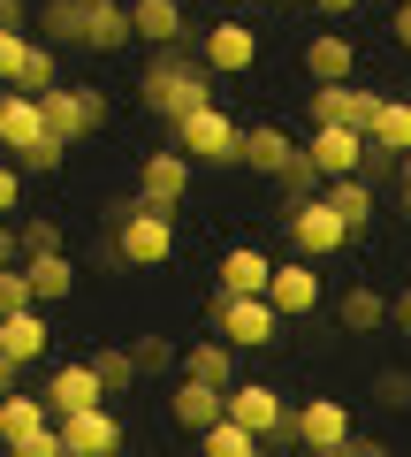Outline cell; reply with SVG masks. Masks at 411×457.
<instances>
[{
    "label": "cell",
    "mask_w": 411,
    "mask_h": 457,
    "mask_svg": "<svg viewBox=\"0 0 411 457\" xmlns=\"http://www.w3.org/2000/svg\"><path fill=\"white\" fill-rule=\"evenodd\" d=\"M267 275H275V260H267L259 245H236V252H221V282L214 290H267Z\"/></svg>",
    "instance_id": "28"
},
{
    "label": "cell",
    "mask_w": 411,
    "mask_h": 457,
    "mask_svg": "<svg viewBox=\"0 0 411 457\" xmlns=\"http://www.w3.org/2000/svg\"><path fill=\"white\" fill-rule=\"evenodd\" d=\"M168 137L191 153V168H236V161H244V130H236L214 99H206V107H191V114H176V122H168Z\"/></svg>",
    "instance_id": "3"
},
{
    "label": "cell",
    "mask_w": 411,
    "mask_h": 457,
    "mask_svg": "<svg viewBox=\"0 0 411 457\" xmlns=\"http://www.w3.org/2000/svg\"><path fill=\"white\" fill-rule=\"evenodd\" d=\"M198 442H206V457H259V435H251L244 420H229V411H221V420L206 427Z\"/></svg>",
    "instance_id": "31"
},
{
    "label": "cell",
    "mask_w": 411,
    "mask_h": 457,
    "mask_svg": "<svg viewBox=\"0 0 411 457\" xmlns=\"http://www.w3.org/2000/svg\"><path fill=\"white\" fill-rule=\"evenodd\" d=\"M221 411L229 420H244L259 442H275V435H290V404H282L267 381H229V396H221Z\"/></svg>",
    "instance_id": "10"
},
{
    "label": "cell",
    "mask_w": 411,
    "mask_h": 457,
    "mask_svg": "<svg viewBox=\"0 0 411 457\" xmlns=\"http://www.w3.org/2000/svg\"><path fill=\"white\" fill-rule=\"evenodd\" d=\"M374 396H381L389 411H404V404H411V374H404V366H389V374L374 381Z\"/></svg>",
    "instance_id": "38"
},
{
    "label": "cell",
    "mask_w": 411,
    "mask_h": 457,
    "mask_svg": "<svg viewBox=\"0 0 411 457\" xmlns=\"http://www.w3.org/2000/svg\"><path fill=\"white\" fill-rule=\"evenodd\" d=\"M84 404H107V381H99V366H92V359L53 366V374H46V411H53V420H69V411H84Z\"/></svg>",
    "instance_id": "17"
},
{
    "label": "cell",
    "mask_w": 411,
    "mask_h": 457,
    "mask_svg": "<svg viewBox=\"0 0 411 457\" xmlns=\"http://www.w3.org/2000/svg\"><path fill=\"white\" fill-rule=\"evenodd\" d=\"M16 237H23V252H53V245H62V228H53L46 213H31V221H23Z\"/></svg>",
    "instance_id": "40"
},
{
    "label": "cell",
    "mask_w": 411,
    "mask_h": 457,
    "mask_svg": "<svg viewBox=\"0 0 411 457\" xmlns=\"http://www.w3.org/2000/svg\"><path fill=\"white\" fill-rule=\"evenodd\" d=\"M62 427V457H107V450H122V420L107 404H84V411H69V420H53Z\"/></svg>",
    "instance_id": "11"
},
{
    "label": "cell",
    "mask_w": 411,
    "mask_h": 457,
    "mask_svg": "<svg viewBox=\"0 0 411 457\" xmlns=\"http://www.w3.org/2000/svg\"><path fill=\"white\" fill-rule=\"evenodd\" d=\"M221 396H229L221 381H198V374H183L176 389H168V420H176L183 435H206V427L221 420Z\"/></svg>",
    "instance_id": "18"
},
{
    "label": "cell",
    "mask_w": 411,
    "mask_h": 457,
    "mask_svg": "<svg viewBox=\"0 0 411 457\" xmlns=\"http://www.w3.org/2000/svg\"><path fill=\"white\" fill-rule=\"evenodd\" d=\"M38 137H46V114H38V92H23V84H0V153L16 161V153H31Z\"/></svg>",
    "instance_id": "13"
},
{
    "label": "cell",
    "mask_w": 411,
    "mask_h": 457,
    "mask_svg": "<svg viewBox=\"0 0 411 457\" xmlns=\"http://www.w3.org/2000/svg\"><path fill=\"white\" fill-rule=\"evenodd\" d=\"M0 442L16 457H62V427H53L46 396H16L0 389Z\"/></svg>",
    "instance_id": "5"
},
{
    "label": "cell",
    "mask_w": 411,
    "mask_h": 457,
    "mask_svg": "<svg viewBox=\"0 0 411 457\" xmlns=\"http://www.w3.org/2000/svg\"><path fill=\"white\" fill-rule=\"evenodd\" d=\"M183 374H198V381H221V389H229V381H236V343L221 336V328H214V336H198L191 351H183Z\"/></svg>",
    "instance_id": "25"
},
{
    "label": "cell",
    "mask_w": 411,
    "mask_h": 457,
    "mask_svg": "<svg viewBox=\"0 0 411 457\" xmlns=\"http://www.w3.org/2000/svg\"><path fill=\"white\" fill-rule=\"evenodd\" d=\"M290 245L305 252V260H335V252L350 245V228H343V213L328 206V198H305V206H290Z\"/></svg>",
    "instance_id": "7"
},
{
    "label": "cell",
    "mask_w": 411,
    "mask_h": 457,
    "mask_svg": "<svg viewBox=\"0 0 411 457\" xmlns=\"http://www.w3.org/2000/svg\"><path fill=\"white\" fill-rule=\"evenodd\" d=\"M23 305H38V297H31V275H23V260H16V267H0V320L23 312Z\"/></svg>",
    "instance_id": "37"
},
{
    "label": "cell",
    "mask_w": 411,
    "mask_h": 457,
    "mask_svg": "<svg viewBox=\"0 0 411 457\" xmlns=\"http://www.w3.org/2000/svg\"><path fill=\"white\" fill-rule=\"evenodd\" d=\"M396 206L411 213V153H396Z\"/></svg>",
    "instance_id": "41"
},
{
    "label": "cell",
    "mask_w": 411,
    "mask_h": 457,
    "mask_svg": "<svg viewBox=\"0 0 411 457\" xmlns=\"http://www.w3.org/2000/svg\"><path fill=\"white\" fill-rule=\"evenodd\" d=\"M130 31L145 46H183L191 23H183V0H130Z\"/></svg>",
    "instance_id": "22"
},
{
    "label": "cell",
    "mask_w": 411,
    "mask_h": 457,
    "mask_svg": "<svg viewBox=\"0 0 411 457\" xmlns=\"http://www.w3.org/2000/svg\"><path fill=\"white\" fill-rule=\"evenodd\" d=\"M244 8H267V0H244Z\"/></svg>",
    "instance_id": "48"
},
{
    "label": "cell",
    "mask_w": 411,
    "mask_h": 457,
    "mask_svg": "<svg viewBox=\"0 0 411 457\" xmlns=\"http://www.w3.org/2000/svg\"><path fill=\"white\" fill-rule=\"evenodd\" d=\"M38 31H46V46H84L77 0H46V8H38Z\"/></svg>",
    "instance_id": "32"
},
{
    "label": "cell",
    "mask_w": 411,
    "mask_h": 457,
    "mask_svg": "<svg viewBox=\"0 0 411 457\" xmlns=\"http://www.w3.org/2000/svg\"><path fill=\"white\" fill-rule=\"evenodd\" d=\"M389 320H404V328H411V282H404V290L389 297Z\"/></svg>",
    "instance_id": "44"
},
{
    "label": "cell",
    "mask_w": 411,
    "mask_h": 457,
    "mask_svg": "<svg viewBox=\"0 0 411 457\" xmlns=\"http://www.w3.org/2000/svg\"><path fill=\"white\" fill-rule=\"evenodd\" d=\"M305 153H313L320 176H358L366 168V130H350V122H313Z\"/></svg>",
    "instance_id": "15"
},
{
    "label": "cell",
    "mask_w": 411,
    "mask_h": 457,
    "mask_svg": "<svg viewBox=\"0 0 411 457\" xmlns=\"http://www.w3.org/2000/svg\"><path fill=\"white\" fill-rule=\"evenodd\" d=\"M374 107H381V92H358V84H313V92H305V114H313V122H350V130H366V122H374Z\"/></svg>",
    "instance_id": "16"
},
{
    "label": "cell",
    "mask_w": 411,
    "mask_h": 457,
    "mask_svg": "<svg viewBox=\"0 0 411 457\" xmlns=\"http://www.w3.org/2000/svg\"><path fill=\"white\" fill-rule=\"evenodd\" d=\"M16 260H23V237H16L8 221H0V267H16Z\"/></svg>",
    "instance_id": "42"
},
{
    "label": "cell",
    "mask_w": 411,
    "mask_h": 457,
    "mask_svg": "<svg viewBox=\"0 0 411 457\" xmlns=\"http://www.w3.org/2000/svg\"><path fill=\"white\" fill-rule=\"evenodd\" d=\"M115 260L122 267H160L168 252H176V213L168 206H145V198H130V206L115 213Z\"/></svg>",
    "instance_id": "4"
},
{
    "label": "cell",
    "mask_w": 411,
    "mask_h": 457,
    "mask_svg": "<svg viewBox=\"0 0 411 457\" xmlns=\"http://www.w3.org/2000/svg\"><path fill=\"white\" fill-rule=\"evenodd\" d=\"M16 206H23V168L8 161V153H0V221H8Z\"/></svg>",
    "instance_id": "39"
},
{
    "label": "cell",
    "mask_w": 411,
    "mask_h": 457,
    "mask_svg": "<svg viewBox=\"0 0 411 457\" xmlns=\"http://www.w3.org/2000/svg\"><path fill=\"white\" fill-rule=\"evenodd\" d=\"M290 442H305V450H343L350 442V411L335 404V396H305V404L290 411Z\"/></svg>",
    "instance_id": "12"
},
{
    "label": "cell",
    "mask_w": 411,
    "mask_h": 457,
    "mask_svg": "<svg viewBox=\"0 0 411 457\" xmlns=\"http://www.w3.org/2000/svg\"><path fill=\"white\" fill-rule=\"evenodd\" d=\"M320 198H328V206L343 213V228H350V237H366V228H374V213H381L374 176H328V183H320Z\"/></svg>",
    "instance_id": "20"
},
{
    "label": "cell",
    "mask_w": 411,
    "mask_h": 457,
    "mask_svg": "<svg viewBox=\"0 0 411 457\" xmlns=\"http://www.w3.org/2000/svg\"><path fill=\"white\" fill-rule=\"evenodd\" d=\"M16 84H23V92H46V84H62V62H53V46H46V38H31V54H23Z\"/></svg>",
    "instance_id": "35"
},
{
    "label": "cell",
    "mask_w": 411,
    "mask_h": 457,
    "mask_svg": "<svg viewBox=\"0 0 411 457\" xmlns=\"http://www.w3.org/2000/svg\"><path fill=\"white\" fill-rule=\"evenodd\" d=\"M335 320H343L350 336H374V328H389V297H381V290H366V282H350V290H343V305H335Z\"/></svg>",
    "instance_id": "29"
},
{
    "label": "cell",
    "mask_w": 411,
    "mask_h": 457,
    "mask_svg": "<svg viewBox=\"0 0 411 457\" xmlns=\"http://www.w3.org/2000/svg\"><path fill=\"white\" fill-rule=\"evenodd\" d=\"M366 137H374L389 161H396V153H411V99H389V92H381V107H374V122H366Z\"/></svg>",
    "instance_id": "26"
},
{
    "label": "cell",
    "mask_w": 411,
    "mask_h": 457,
    "mask_svg": "<svg viewBox=\"0 0 411 457\" xmlns=\"http://www.w3.org/2000/svg\"><path fill=\"white\" fill-rule=\"evenodd\" d=\"M23 54H31V31H23V23H0V84H16Z\"/></svg>",
    "instance_id": "36"
},
{
    "label": "cell",
    "mask_w": 411,
    "mask_h": 457,
    "mask_svg": "<svg viewBox=\"0 0 411 457\" xmlns=\"http://www.w3.org/2000/svg\"><path fill=\"white\" fill-rule=\"evenodd\" d=\"M23 275H31V297L38 305H62V297H77V267H69V252H23Z\"/></svg>",
    "instance_id": "23"
},
{
    "label": "cell",
    "mask_w": 411,
    "mask_h": 457,
    "mask_svg": "<svg viewBox=\"0 0 411 457\" xmlns=\"http://www.w3.org/2000/svg\"><path fill=\"white\" fill-rule=\"evenodd\" d=\"M130 359H137V374H183V351H176L168 336H137Z\"/></svg>",
    "instance_id": "34"
},
{
    "label": "cell",
    "mask_w": 411,
    "mask_h": 457,
    "mask_svg": "<svg viewBox=\"0 0 411 457\" xmlns=\"http://www.w3.org/2000/svg\"><path fill=\"white\" fill-rule=\"evenodd\" d=\"M389 31H396V46L411 54V0H404V8H396V16H389Z\"/></svg>",
    "instance_id": "43"
},
{
    "label": "cell",
    "mask_w": 411,
    "mask_h": 457,
    "mask_svg": "<svg viewBox=\"0 0 411 457\" xmlns=\"http://www.w3.org/2000/svg\"><path fill=\"white\" fill-rule=\"evenodd\" d=\"M290 153H297V137L275 130V122H259V130H244V161H236V168H259V176H275Z\"/></svg>",
    "instance_id": "30"
},
{
    "label": "cell",
    "mask_w": 411,
    "mask_h": 457,
    "mask_svg": "<svg viewBox=\"0 0 411 457\" xmlns=\"http://www.w3.org/2000/svg\"><path fill=\"white\" fill-rule=\"evenodd\" d=\"M16 374H23V366H8V351H0V389H16Z\"/></svg>",
    "instance_id": "46"
},
{
    "label": "cell",
    "mask_w": 411,
    "mask_h": 457,
    "mask_svg": "<svg viewBox=\"0 0 411 457\" xmlns=\"http://www.w3.org/2000/svg\"><path fill=\"white\" fill-rule=\"evenodd\" d=\"M267 297H275L282 320H297V312H313L320 305V260H275V275H267Z\"/></svg>",
    "instance_id": "14"
},
{
    "label": "cell",
    "mask_w": 411,
    "mask_h": 457,
    "mask_svg": "<svg viewBox=\"0 0 411 457\" xmlns=\"http://www.w3.org/2000/svg\"><path fill=\"white\" fill-rule=\"evenodd\" d=\"M38 114H46V130L62 137V145H84L92 130H107V92H92V84H46L38 92Z\"/></svg>",
    "instance_id": "6"
},
{
    "label": "cell",
    "mask_w": 411,
    "mask_h": 457,
    "mask_svg": "<svg viewBox=\"0 0 411 457\" xmlns=\"http://www.w3.org/2000/svg\"><path fill=\"white\" fill-rule=\"evenodd\" d=\"M320 16H350V8H358V0H313Z\"/></svg>",
    "instance_id": "45"
},
{
    "label": "cell",
    "mask_w": 411,
    "mask_h": 457,
    "mask_svg": "<svg viewBox=\"0 0 411 457\" xmlns=\"http://www.w3.org/2000/svg\"><path fill=\"white\" fill-rule=\"evenodd\" d=\"M137 99H145V114L176 122V114H191V107L214 99V69L198 62V54H183V46H160L145 62V77H137Z\"/></svg>",
    "instance_id": "1"
},
{
    "label": "cell",
    "mask_w": 411,
    "mask_h": 457,
    "mask_svg": "<svg viewBox=\"0 0 411 457\" xmlns=\"http://www.w3.org/2000/svg\"><path fill=\"white\" fill-rule=\"evenodd\" d=\"M77 23H84V54H122L137 38L122 0H77Z\"/></svg>",
    "instance_id": "19"
},
{
    "label": "cell",
    "mask_w": 411,
    "mask_h": 457,
    "mask_svg": "<svg viewBox=\"0 0 411 457\" xmlns=\"http://www.w3.org/2000/svg\"><path fill=\"white\" fill-rule=\"evenodd\" d=\"M137 198H145V206H168V213H176L183 198H191V153H183V145L145 153V161H137Z\"/></svg>",
    "instance_id": "9"
},
{
    "label": "cell",
    "mask_w": 411,
    "mask_h": 457,
    "mask_svg": "<svg viewBox=\"0 0 411 457\" xmlns=\"http://www.w3.org/2000/svg\"><path fill=\"white\" fill-rule=\"evenodd\" d=\"M350 69H358V54H350L343 31H313V38H305V77H313V84H343Z\"/></svg>",
    "instance_id": "24"
},
{
    "label": "cell",
    "mask_w": 411,
    "mask_h": 457,
    "mask_svg": "<svg viewBox=\"0 0 411 457\" xmlns=\"http://www.w3.org/2000/svg\"><path fill=\"white\" fill-rule=\"evenodd\" d=\"M0 23H23V0H0Z\"/></svg>",
    "instance_id": "47"
},
{
    "label": "cell",
    "mask_w": 411,
    "mask_h": 457,
    "mask_svg": "<svg viewBox=\"0 0 411 457\" xmlns=\"http://www.w3.org/2000/svg\"><path fill=\"white\" fill-rule=\"evenodd\" d=\"M92 366H99V381H107V396H130L137 381H145V374H137V359H130V351H115V343L92 351Z\"/></svg>",
    "instance_id": "33"
},
{
    "label": "cell",
    "mask_w": 411,
    "mask_h": 457,
    "mask_svg": "<svg viewBox=\"0 0 411 457\" xmlns=\"http://www.w3.org/2000/svg\"><path fill=\"white\" fill-rule=\"evenodd\" d=\"M198 62L214 69V77H244V69L259 62V31H251L244 16H221V23H206V38H198Z\"/></svg>",
    "instance_id": "8"
},
{
    "label": "cell",
    "mask_w": 411,
    "mask_h": 457,
    "mask_svg": "<svg viewBox=\"0 0 411 457\" xmlns=\"http://www.w3.org/2000/svg\"><path fill=\"white\" fill-rule=\"evenodd\" d=\"M267 183H275V191H282V213H290V206H305V198H313V191H320V183H328V176H320V168H313V153L297 145V153H290V161H282V168H275V176H267Z\"/></svg>",
    "instance_id": "27"
},
{
    "label": "cell",
    "mask_w": 411,
    "mask_h": 457,
    "mask_svg": "<svg viewBox=\"0 0 411 457\" xmlns=\"http://www.w3.org/2000/svg\"><path fill=\"white\" fill-rule=\"evenodd\" d=\"M46 343H53V328H46L38 305H23V312L0 320V351H8V366H38V359H46Z\"/></svg>",
    "instance_id": "21"
},
{
    "label": "cell",
    "mask_w": 411,
    "mask_h": 457,
    "mask_svg": "<svg viewBox=\"0 0 411 457\" xmlns=\"http://www.w3.org/2000/svg\"><path fill=\"white\" fill-rule=\"evenodd\" d=\"M206 320L236 343V351H275L282 343V312L267 290H214L206 297Z\"/></svg>",
    "instance_id": "2"
}]
</instances>
